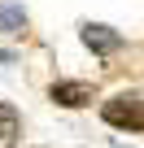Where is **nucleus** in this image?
<instances>
[{
  "instance_id": "f257e3e1",
  "label": "nucleus",
  "mask_w": 144,
  "mask_h": 148,
  "mask_svg": "<svg viewBox=\"0 0 144 148\" xmlns=\"http://www.w3.org/2000/svg\"><path fill=\"white\" fill-rule=\"evenodd\" d=\"M101 118H105L109 126H118V131H144V100L131 96V92L109 96V100L101 105Z\"/></svg>"
},
{
  "instance_id": "f03ea898",
  "label": "nucleus",
  "mask_w": 144,
  "mask_h": 148,
  "mask_svg": "<svg viewBox=\"0 0 144 148\" xmlns=\"http://www.w3.org/2000/svg\"><path fill=\"white\" fill-rule=\"evenodd\" d=\"M52 105H61V109H83V105H92V96H96V87L92 83H79V79H65V83H52Z\"/></svg>"
},
{
  "instance_id": "7ed1b4c3",
  "label": "nucleus",
  "mask_w": 144,
  "mask_h": 148,
  "mask_svg": "<svg viewBox=\"0 0 144 148\" xmlns=\"http://www.w3.org/2000/svg\"><path fill=\"white\" fill-rule=\"evenodd\" d=\"M83 44H88L92 52L109 57V52H118V48H122V35H118L114 26H105V22H83Z\"/></svg>"
},
{
  "instance_id": "20e7f679",
  "label": "nucleus",
  "mask_w": 144,
  "mask_h": 148,
  "mask_svg": "<svg viewBox=\"0 0 144 148\" xmlns=\"http://www.w3.org/2000/svg\"><path fill=\"white\" fill-rule=\"evenodd\" d=\"M26 26V9L22 5H0V31L5 35H18Z\"/></svg>"
},
{
  "instance_id": "39448f33",
  "label": "nucleus",
  "mask_w": 144,
  "mask_h": 148,
  "mask_svg": "<svg viewBox=\"0 0 144 148\" xmlns=\"http://www.w3.org/2000/svg\"><path fill=\"white\" fill-rule=\"evenodd\" d=\"M13 135H18V109L0 100V139H13Z\"/></svg>"
}]
</instances>
